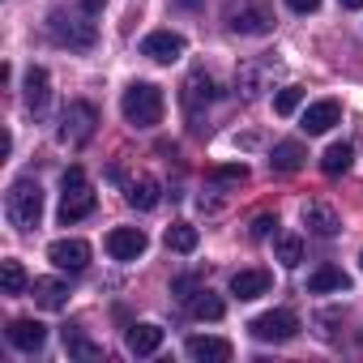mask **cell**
I'll return each instance as SVG.
<instances>
[{
	"instance_id": "obj_1",
	"label": "cell",
	"mask_w": 363,
	"mask_h": 363,
	"mask_svg": "<svg viewBox=\"0 0 363 363\" xmlns=\"http://www.w3.org/2000/svg\"><path fill=\"white\" fill-rule=\"evenodd\" d=\"M162 107L167 103H162V90L154 82H133L124 90V99H120V111H124V120L133 128H154L162 120Z\"/></svg>"
},
{
	"instance_id": "obj_2",
	"label": "cell",
	"mask_w": 363,
	"mask_h": 363,
	"mask_svg": "<svg viewBox=\"0 0 363 363\" xmlns=\"http://www.w3.org/2000/svg\"><path fill=\"white\" fill-rule=\"evenodd\" d=\"M5 214H9V223L18 231H35L39 218H43V189L35 179H18L9 189V197H5Z\"/></svg>"
},
{
	"instance_id": "obj_3",
	"label": "cell",
	"mask_w": 363,
	"mask_h": 363,
	"mask_svg": "<svg viewBox=\"0 0 363 363\" xmlns=\"http://www.w3.org/2000/svg\"><path fill=\"white\" fill-rule=\"evenodd\" d=\"M60 184H65V197H60V223L69 227V223L90 218V214H94V193H90V184H86V171H82V167H69Z\"/></svg>"
},
{
	"instance_id": "obj_4",
	"label": "cell",
	"mask_w": 363,
	"mask_h": 363,
	"mask_svg": "<svg viewBox=\"0 0 363 363\" xmlns=\"http://www.w3.org/2000/svg\"><path fill=\"white\" fill-rule=\"evenodd\" d=\"M48 30H52V39H56L60 48H73V52H90L94 39H99L90 13H60V9H56L52 22H48Z\"/></svg>"
},
{
	"instance_id": "obj_5",
	"label": "cell",
	"mask_w": 363,
	"mask_h": 363,
	"mask_svg": "<svg viewBox=\"0 0 363 363\" xmlns=\"http://www.w3.org/2000/svg\"><path fill=\"white\" fill-rule=\"evenodd\" d=\"M94 128H99V111H94V103H69L65 111H60V128H56V141L60 145H86L90 137H94Z\"/></svg>"
},
{
	"instance_id": "obj_6",
	"label": "cell",
	"mask_w": 363,
	"mask_h": 363,
	"mask_svg": "<svg viewBox=\"0 0 363 363\" xmlns=\"http://www.w3.org/2000/svg\"><path fill=\"white\" fill-rule=\"evenodd\" d=\"M227 22L235 35H269L274 30V9L269 0H240L227 9Z\"/></svg>"
},
{
	"instance_id": "obj_7",
	"label": "cell",
	"mask_w": 363,
	"mask_h": 363,
	"mask_svg": "<svg viewBox=\"0 0 363 363\" xmlns=\"http://www.w3.org/2000/svg\"><path fill=\"white\" fill-rule=\"evenodd\" d=\"M248 329H252L257 342H291L299 333V316L291 308H274V312H261Z\"/></svg>"
},
{
	"instance_id": "obj_8",
	"label": "cell",
	"mask_w": 363,
	"mask_h": 363,
	"mask_svg": "<svg viewBox=\"0 0 363 363\" xmlns=\"http://www.w3.org/2000/svg\"><path fill=\"white\" fill-rule=\"evenodd\" d=\"M48 261H52L56 269L82 274V269L90 265V244H86V240H56V244L48 248Z\"/></svg>"
},
{
	"instance_id": "obj_9",
	"label": "cell",
	"mask_w": 363,
	"mask_h": 363,
	"mask_svg": "<svg viewBox=\"0 0 363 363\" xmlns=\"http://www.w3.org/2000/svg\"><path fill=\"white\" fill-rule=\"evenodd\" d=\"M141 56H150V60H158V65H171V60L184 56V35H175V30H154V35L141 39Z\"/></svg>"
},
{
	"instance_id": "obj_10",
	"label": "cell",
	"mask_w": 363,
	"mask_h": 363,
	"mask_svg": "<svg viewBox=\"0 0 363 363\" xmlns=\"http://www.w3.org/2000/svg\"><path fill=\"white\" fill-rule=\"evenodd\" d=\"M214 99V77L206 73V69H197V73H189V82H184V90H179V103H184V111H189V120H197L201 116V107Z\"/></svg>"
},
{
	"instance_id": "obj_11",
	"label": "cell",
	"mask_w": 363,
	"mask_h": 363,
	"mask_svg": "<svg viewBox=\"0 0 363 363\" xmlns=\"http://www.w3.org/2000/svg\"><path fill=\"white\" fill-rule=\"evenodd\" d=\"M48 99H52V77H48V69L30 65V69H26V82H22V103H26V111L43 116V111H48Z\"/></svg>"
},
{
	"instance_id": "obj_12",
	"label": "cell",
	"mask_w": 363,
	"mask_h": 363,
	"mask_svg": "<svg viewBox=\"0 0 363 363\" xmlns=\"http://www.w3.org/2000/svg\"><path fill=\"white\" fill-rule=\"evenodd\" d=\"M145 231H137V227H116V231H107V252L116 257V261H137L141 252H145Z\"/></svg>"
},
{
	"instance_id": "obj_13",
	"label": "cell",
	"mask_w": 363,
	"mask_h": 363,
	"mask_svg": "<svg viewBox=\"0 0 363 363\" xmlns=\"http://www.w3.org/2000/svg\"><path fill=\"white\" fill-rule=\"evenodd\" d=\"M303 227H308L312 235L329 240V235L342 231V218H337V210H333L329 201H308V206H303Z\"/></svg>"
},
{
	"instance_id": "obj_14",
	"label": "cell",
	"mask_w": 363,
	"mask_h": 363,
	"mask_svg": "<svg viewBox=\"0 0 363 363\" xmlns=\"http://www.w3.org/2000/svg\"><path fill=\"white\" fill-rule=\"evenodd\" d=\"M337 120H342V107H337L333 99H320V103H312V107L303 111V124H299V128H303L308 137H320V133H329Z\"/></svg>"
},
{
	"instance_id": "obj_15",
	"label": "cell",
	"mask_w": 363,
	"mask_h": 363,
	"mask_svg": "<svg viewBox=\"0 0 363 363\" xmlns=\"http://www.w3.org/2000/svg\"><path fill=\"white\" fill-rule=\"evenodd\" d=\"M43 342H48V329L39 325V320H9V346H18L22 354H35V350H43Z\"/></svg>"
},
{
	"instance_id": "obj_16",
	"label": "cell",
	"mask_w": 363,
	"mask_h": 363,
	"mask_svg": "<svg viewBox=\"0 0 363 363\" xmlns=\"http://www.w3.org/2000/svg\"><path fill=\"white\" fill-rule=\"evenodd\" d=\"M184 350H189V359H197V363H227V359H231V342H227V337H206V333L189 337Z\"/></svg>"
},
{
	"instance_id": "obj_17",
	"label": "cell",
	"mask_w": 363,
	"mask_h": 363,
	"mask_svg": "<svg viewBox=\"0 0 363 363\" xmlns=\"http://www.w3.org/2000/svg\"><path fill=\"white\" fill-rule=\"evenodd\" d=\"M269 269H240L235 278H231V295L235 299H261L265 291H269Z\"/></svg>"
},
{
	"instance_id": "obj_18",
	"label": "cell",
	"mask_w": 363,
	"mask_h": 363,
	"mask_svg": "<svg viewBox=\"0 0 363 363\" xmlns=\"http://www.w3.org/2000/svg\"><path fill=\"white\" fill-rule=\"evenodd\" d=\"M30 295H35V303L48 308V312H60V308L69 303V286H65L60 278H35Z\"/></svg>"
},
{
	"instance_id": "obj_19",
	"label": "cell",
	"mask_w": 363,
	"mask_h": 363,
	"mask_svg": "<svg viewBox=\"0 0 363 363\" xmlns=\"http://www.w3.org/2000/svg\"><path fill=\"white\" fill-rule=\"evenodd\" d=\"M158 201H162V184H158L154 175H137L133 184H128V206L133 210H154Z\"/></svg>"
},
{
	"instance_id": "obj_20",
	"label": "cell",
	"mask_w": 363,
	"mask_h": 363,
	"mask_svg": "<svg viewBox=\"0 0 363 363\" xmlns=\"http://www.w3.org/2000/svg\"><path fill=\"white\" fill-rule=\"evenodd\" d=\"M303 162H308V150H303L299 141H278V145H274V154H269V167H274V171H282V175L299 171Z\"/></svg>"
},
{
	"instance_id": "obj_21",
	"label": "cell",
	"mask_w": 363,
	"mask_h": 363,
	"mask_svg": "<svg viewBox=\"0 0 363 363\" xmlns=\"http://www.w3.org/2000/svg\"><path fill=\"white\" fill-rule=\"evenodd\" d=\"M60 337H65V350H69L73 359H103V346H99V342H90L82 325H65V333H60Z\"/></svg>"
},
{
	"instance_id": "obj_22",
	"label": "cell",
	"mask_w": 363,
	"mask_h": 363,
	"mask_svg": "<svg viewBox=\"0 0 363 363\" xmlns=\"http://www.w3.org/2000/svg\"><path fill=\"white\" fill-rule=\"evenodd\" d=\"M308 291H312V295H325V291H350V278H346L337 265H320V269L308 278Z\"/></svg>"
},
{
	"instance_id": "obj_23",
	"label": "cell",
	"mask_w": 363,
	"mask_h": 363,
	"mask_svg": "<svg viewBox=\"0 0 363 363\" xmlns=\"http://www.w3.org/2000/svg\"><path fill=\"white\" fill-rule=\"evenodd\" d=\"M350 162H354V150H350L346 141H333V145L320 154V171H325V175H346Z\"/></svg>"
},
{
	"instance_id": "obj_24",
	"label": "cell",
	"mask_w": 363,
	"mask_h": 363,
	"mask_svg": "<svg viewBox=\"0 0 363 363\" xmlns=\"http://www.w3.org/2000/svg\"><path fill=\"white\" fill-rule=\"evenodd\" d=\"M162 346V329L158 325H133L128 329V350L133 354H154Z\"/></svg>"
},
{
	"instance_id": "obj_25",
	"label": "cell",
	"mask_w": 363,
	"mask_h": 363,
	"mask_svg": "<svg viewBox=\"0 0 363 363\" xmlns=\"http://www.w3.org/2000/svg\"><path fill=\"white\" fill-rule=\"evenodd\" d=\"M197 240H201V235H197L193 223H171V227H167V248H171V252H184V257H189V252L197 248Z\"/></svg>"
},
{
	"instance_id": "obj_26",
	"label": "cell",
	"mask_w": 363,
	"mask_h": 363,
	"mask_svg": "<svg viewBox=\"0 0 363 363\" xmlns=\"http://www.w3.org/2000/svg\"><path fill=\"white\" fill-rule=\"evenodd\" d=\"M223 312H227V303H223L214 291L201 286V291L193 295V316H197V320H223Z\"/></svg>"
},
{
	"instance_id": "obj_27",
	"label": "cell",
	"mask_w": 363,
	"mask_h": 363,
	"mask_svg": "<svg viewBox=\"0 0 363 363\" xmlns=\"http://www.w3.org/2000/svg\"><path fill=\"white\" fill-rule=\"evenodd\" d=\"M274 257H278V265L295 269V265L303 261V240H299V235H278V240H274Z\"/></svg>"
},
{
	"instance_id": "obj_28",
	"label": "cell",
	"mask_w": 363,
	"mask_h": 363,
	"mask_svg": "<svg viewBox=\"0 0 363 363\" xmlns=\"http://www.w3.org/2000/svg\"><path fill=\"white\" fill-rule=\"evenodd\" d=\"M0 286H5V295H22V291H26V269H22V261H0Z\"/></svg>"
},
{
	"instance_id": "obj_29",
	"label": "cell",
	"mask_w": 363,
	"mask_h": 363,
	"mask_svg": "<svg viewBox=\"0 0 363 363\" xmlns=\"http://www.w3.org/2000/svg\"><path fill=\"white\" fill-rule=\"evenodd\" d=\"M299 103H303V90H299V86H282V90L274 94V111H278V116H295Z\"/></svg>"
},
{
	"instance_id": "obj_30",
	"label": "cell",
	"mask_w": 363,
	"mask_h": 363,
	"mask_svg": "<svg viewBox=\"0 0 363 363\" xmlns=\"http://www.w3.org/2000/svg\"><path fill=\"white\" fill-rule=\"evenodd\" d=\"M210 179H214V184H244V179H248V167H244V162L214 167V171H210Z\"/></svg>"
},
{
	"instance_id": "obj_31",
	"label": "cell",
	"mask_w": 363,
	"mask_h": 363,
	"mask_svg": "<svg viewBox=\"0 0 363 363\" xmlns=\"http://www.w3.org/2000/svg\"><path fill=\"white\" fill-rule=\"evenodd\" d=\"M235 86L244 90V99H257V90H261V73H257V65H244V69L235 73Z\"/></svg>"
},
{
	"instance_id": "obj_32",
	"label": "cell",
	"mask_w": 363,
	"mask_h": 363,
	"mask_svg": "<svg viewBox=\"0 0 363 363\" xmlns=\"http://www.w3.org/2000/svg\"><path fill=\"white\" fill-rule=\"evenodd\" d=\"M278 235V214H257L252 218V240H269Z\"/></svg>"
},
{
	"instance_id": "obj_33",
	"label": "cell",
	"mask_w": 363,
	"mask_h": 363,
	"mask_svg": "<svg viewBox=\"0 0 363 363\" xmlns=\"http://www.w3.org/2000/svg\"><path fill=\"white\" fill-rule=\"evenodd\" d=\"M179 299H193L197 291H201V278H193V274H184V278H175V286H171Z\"/></svg>"
},
{
	"instance_id": "obj_34",
	"label": "cell",
	"mask_w": 363,
	"mask_h": 363,
	"mask_svg": "<svg viewBox=\"0 0 363 363\" xmlns=\"http://www.w3.org/2000/svg\"><path fill=\"white\" fill-rule=\"evenodd\" d=\"M286 9H291V13H316L320 0H286Z\"/></svg>"
},
{
	"instance_id": "obj_35",
	"label": "cell",
	"mask_w": 363,
	"mask_h": 363,
	"mask_svg": "<svg viewBox=\"0 0 363 363\" xmlns=\"http://www.w3.org/2000/svg\"><path fill=\"white\" fill-rule=\"evenodd\" d=\"M103 9H107V0H82V13H90V18L103 13Z\"/></svg>"
},
{
	"instance_id": "obj_36",
	"label": "cell",
	"mask_w": 363,
	"mask_h": 363,
	"mask_svg": "<svg viewBox=\"0 0 363 363\" xmlns=\"http://www.w3.org/2000/svg\"><path fill=\"white\" fill-rule=\"evenodd\" d=\"M171 5H175V9H197L201 0H171Z\"/></svg>"
},
{
	"instance_id": "obj_37",
	"label": "cell",
	"mask_w": 363,
	"mask_h": 363,
	"mask_svg": "<svg viewBox=\"0 0 363 363\" xmlns=\"http://www.w3.org/2000/svg\"><path fill=\"white\" fill-rule=\"evenodd\" d=\"M342 9H363V0H342Z\"/></svg>"
},
{
	"instance_id": "obj_38",
	"label": "cell",
	"mask_w": 363,
	"mask_h": 363,
	"mask_svg": "<svg viewBox=\"0 0 363 363\" xmlns=\"http://www.w3.org/2000/svg\"><path fill=\"white\" fill-rule=\"evenodd\" d=\"M359 269H363V257H359Z\"/></svg>"
}]
</instances>
